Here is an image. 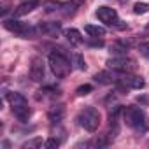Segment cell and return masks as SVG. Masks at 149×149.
<instances>
[{
  "label": "cell",
  "instance_id": "cell-21",
  "mask_svg": "<svg viewBox=\"0 0 149 149\" xmlns=\"http://www.w3.org/2000/svg\"><path fill=\"white\" fill-rule=\"evenodd\" d=\"M60 144H61V142H60L56 137H51V139H47V140L44 142V146H42V147H46V149H56Z\"/></svg>",
  "mask_w": 149,
  "mask_h": 149
},
{
  "label": "cell",
  "instance_id": "cell-16",
  "mask_svg": "<svg viewBox=\"0 0 149 149\" xmlns=\"http://www.w3.org/2000/svg\"><path fill=\"white\" fill-rule=\"evenodd\" d=\"M84 32H86L91 39H98V37H104V35H105V28H104V26L91 25V23L84 26Z\"/></svg>",
  "mask_w": 149,
  "mask_h": 149
},
{
  "label": "cell",
  "instance_id": "cell-26",
  "mask_svg": "<svg viewBox=\"0 0 149 149\" xmlns=\"http://www.w3.org/2000/svg\"><path fill=\"white\" fill-rule=\"evenodd\" d=\"M146 30H147V32H149V23H147V25H146Z\"/></svg>",
  "mask_w": 149,
  "mask_h": 149
},
{
  "label": "cell",
  "instance_id": "cell-15",
  "mask_svg": "<svg viewBox=\"0 0 149 149\" xmlns=\"http://www.w3.org/2000/svg\"><path fill=\"white\" fill-rule=\"evenodd\" d=\"M93 79H95V83H98V84H112L114 81H118L116 76H114L112 72H109V70H102V72L95 74Z\"/></svg>",
  "mask_w": 149,
  "mask_h": 149
},
{
  "label": "cell",
  "instance_id": "cell-9",
  "mask_svg": "<svg viewBox=\"0 0 149 149\" xmlns=\"http://www.w3.org/2000/svg\"><path fill=\"white\" fill-rule=\"evenodd\" d=\"M119 81L123 83V86H128V88H133V90H142L146 86V81L140 76H132V74H128V72L119 77Z\"/></svg>",
  "mask_w": 149,
  "mask_h": 149
},
{
  "label": "cell",
  "instance_id": "cell-23",
  "mask_svg": "<svg viewBox=\"0 0 149 149\" xmlns=\"http://www.w3.org/2000/svg\"><path fill=\"white\" fill-rule=\"evenodd\" d=\"M139 53H140L144 58L149 60V42H140V44H139Z\"/></svg>",
  "mask_w": 149,
  "mask_h": 149
},
{
  "label": "cell",
  "instance_id": "cell-24",
  "mask_svg": "<svg viewBox=\"0 0 149 149\" xmlns=\"http://www.w3.org/2000/svg\"><path fill=\"white\" fill-rule=\"evenodd\" d=\"M76 65H77V68H79V70H86V61L83 60V56H81V54H76Z\"/></svg>",
  "mask_w": 149,
  "mask_h": 149
},
{
  "label": "cell",
  "instance_id": "cell-7",
  "mask_svg": "<svg viewBox=\"0 0 149 149\" xmlns=\"http://www.w3.org/2000/svg\"><path fill=\"white\" fill-rule=\"evenodd\" d=\"M95 14H97V18H98L102 23H105V25H109V26L119 23V21H118V13H116V9H112V7L100 6Z\"/></svg>",
  "mask_w": 149,
  "mask_h": 149
},
{
  "label": "cell",
  "instance_id": "cell-6",
  "mask_svg": "<svg viewBox=\"0 0 149 149\" xmlns=\"http://www.w3.org/2000/svg\"><path fill=\"white\" fill-rule=\"evenodd\" d=\"M107 65H109V68H112L114 72L125 74V72H130V70H133V67H135V61H133V60H130L126 54H119V56H114V58H111V60L107 61Z\"/></svg>",
  "mask_w": 149,
  "mask_h": 149
},
{
  "label": "cell",
  "instance_id": "cell-17",
  "mask_svg": "<svg viewBox=\"0 0 149 149\" xmlns=\"http://www.w3.org/2000/svg\"><path fill=\"white\" fill-rule=\"evenodd\" d=\"M126 51H128V44H126L125 40H119V42H116V44L111 46V53H114L116 56H119V54H126Z\"/></svg>",
  "mask_w": 149,
  "mask_h": 149
},
{
  "label": "cell",
  "instance_id": "cell-11",
  "mask_svg": "<svg viewBox=\"0 0 149 149\" xmlns=\"http://www.w3.org/2000/svg\"><path fill=\"white\" fill-rule=\"evenodd\" d=\"M63 118H65V107H63L61 104H58V105H53V107L47 111V119H49L53 125H58V123H61V121H63Z\"/></svg>",
  "mask_w": 149,
  "mask_h": 149
},
{
  "label": "cell",
  "instance_id": "cell-13",
  "mask_svg": "<svg viewBox=\"0 0 149 149\" xmlns=\"http://www.w3.org/2000/svg\"><path fill=\"white\" fill-rule=\"evenodd\" d=\"M83 4H84V0H68V2H65L61 6V13L65 16H72V14H76L81 9Z\"/></svg>",
  "mask_w": 149,
  "mask_h": 149
},
{
  "label": "cell",
  "instance_id": "cell-12",
  "mask_svg": "<svg viewBox=\"0 0 149 149\" xmlns=\"http://www.w3.org/2000/svg\"><path fill=\"white\" fill-rule=\"evenodd\" d=\"M39 33H44V35H58L60 30H61V25L56 23V21H47V23H40L39 26Z\"/></svg>",
  "mask_w": 149,
  "mask_h": 149
},
{
  "label": "cell",
  "instance_id": "cell-18",
  "mask_svg": "<svg viewBox=\"0 0 149 149\" xmlns=\"http://www.w3.org/2000/svg\"><path fill=\"white\" fill-rule=\"evenodd\" d=\"M61 2H54V0H51V2H44L42 4V7H44V11L46 13H53V11H58V9H61Z\"/></svg>",
  "mask_w": 149,
  "mask_h": 149
},
{
  "label": "cell",
  "instance_id": "cell-20",
  "mask_svg": "<svg viewBox=\"0 0 149 149\" xmlns=\"http://www.w3.org/2000/svg\"><path fill=\"white\" fill-rule=\"evenodd\" d=\"M42 146H44L42 139H33V140H28V142H25V144H23V149H32V147H42Z\"/></svg>",
  "mask_w": 149,
  "mask_h": 149
},
{
  "label": "cell",
  "instance_id": "cell-2",
  "mask_svg": "<svg viewBox=\"0 0 149 149\" xmlns=\"http://www.w3.org/2000/svg\"><path fill=\"white\" fill-rule=\"evenodd\" d=\"M47 61H49L51 72L54 74L56 77L63 79V77H67L68 74H70L72 63H70V60H68V58H67V56H65L63 53H60V51H53V53L49 54Z\"/></svg>",
  "mask_w": 149,
  "mask_h": 149
},
{
  "label": "cell",
  "instance_id": "cell-1",
  "mask_svg": "<svg viewBox=\"0 0 149 149\" xmlns=\"http://www.w3.org/2000/svg\"><path fill=\"white\" fill-rule=\"evenodd\" d=\"M123 118H125V123L139 133H146L149 130V118L140 107H135V105L126 107L123 111Z\"/></svg>",
  "mask_w": 149,
  "mask_h": 149
},
{
  "label": "cell",
  "instance_id": "cell-4",
  "mask_svg": "<svg viewBox=\"0 0 149 149\" xmlns=\"http://www.w3.org/2000/svg\"><path fill=\"white\" fill-rule=\"evenodd\" d=\"M77 123L86 132H95L100 126V112L95 107H84L77 114Z\"/></svg>",
  "mask_w": 149,
  "mask_h": 149
},
{
  "label": "cell",
  "instance_id": "cell-19",
  "mask_svg": "<svg viewBox=\"0 0 149 149\" xmlns=\"http://www.w3.org/2000/svg\"><path fill=\"white\" fill-rule=\"evenodd\" d=\"M133 13H135V14H146V13H149V4H146V2H137V4L133 6Z\"/></svg>",
  "mask_w": 149,
  "mask_h": 149
},
{
  "label": "cell",
  "instance_id": "cell-25",
  "mask_svg": "<svg viewBox=\"0 0 149 149\" xmlns=\"http://www.w3.org/2000/svg\"><path fill=\"white\" fill-rule=\"evenodd\" d=\"M90 44H91V46H95V47H97V46H102V40H91V42H90Z\"/></svg>",
  "mask_w": 149,
  "mask_h": 149
},
{
  "label": "cell",
  "instance_id": "cell-5",
  "mask_svg": "<svg viewBox=\"0 0 149 149\" xmlns=\"http://www.w3.org/2000/svg\"><path fill=\"white\" fill-rule=\"evenodd\" d=\"M4 28L9 30V32H13V33H18L21 37H25V39H33L39 33V28H33V26H30V25L16 19V18L4 19Z\"/></svg>",
  "mask_w": 149,
  "mask_h": 149
},
{
  "label": "cell",
  "instance_id": "cell-3",
  "mask_svg": "<svg viewBox=\"0 0 149 149\" xmlns=\"http://www.w3.org/2000/svg\"><path fill=\"white\" fill-rule=\"evenodd\" d=\"M7 100H9L11 107H13L14 116H16L19 121H26V119L30 118V107H28V102H26V98H25L21 93H18V91H11V93H7Z\"/></svg>",
  "mask_w": 149,
  "mask_h": 149
},
{
  "label": "cell",
  "instance_id": "cell-8",
  "mask_svg": "<svg viewBox=\"0 0 149 149\" xmlns=\"http://www.w3.org/2000/svg\"><path fill=\"white\" fill-rule=\"evenodd\" d=\"M44 76H46L44 61L40 58H33L32 60V65H30V77H32V81L40 83V81H44Z\"/></svg>",
  "mask_w": 149,
  "mask_h": 149
},
{
  "label": "cell",
  "instance_id": "cell-10",
  "mask_svg": "<svg viewBox=\"0 0 149 149\" xmlns=\"http://www.w3.org/2000/svg\"><path fill=\"white\" fill-rule=\"evenodd\" d=\"M39 6H40L39 0H28V2H23V4H19V6L14 9V18L26 16V14H30L33 9H37Z\"/></svg>",
  "mask_w": 149,
  "mask_h": 149
},
{
  "label": "cell",
  "instance_id": "cell-14",
  "mask_svg": "<svg viewBox=\"0 0 149 149\" xmlns=\"http://www.w3.org/2000/svg\"><path fill=\"white\" fill-rule=\"evenodd\" d=\"M63 35L67 37V40L70 42V44H74V46H81L83 42H84V39H83V35H81V32L79 30H76V28H67L65 32H63Z\"/></svg>",
  "mask_w": 149,
  "mask_h": 149
},
{
  "label": "cell",
  "instance_id": "cell-22",
  "mask_svg": "<svg viewBox=\"0 0 149 149\" xmlns=\"http://www.w3.org/2000/svg\"><path fill=\"white\" fill-rule=\"evenodd\" d=\"M91 84H83V86H79L77 90H76V93L79 95V97H84V95H88V93H91Z\"/></svg>",
  "mask_w": 149,
  "mask_h": 149
}]
</instances>
